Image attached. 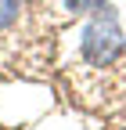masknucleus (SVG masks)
I'll return each instance as SVG.
<instances>
[{
  "instance_id": "2",
  "label": "nucleus",
  "mask_w": 126,
  "mask_h": 130,
  "mask_svg": "<svg viewBox=\"0 0 126 130\" xmlns=\"http://www.w3.org/2000/svg\"><path fill=\"white\" fill-rule=\"evenodd\" d=\"M18 14H22V0H0V29L18 22Z\"/></svg>"
},
{
  "instance_id": "1",
  "label": "nucleus",
  "mask_w": 126,
  "mask_h": 130,
  "mask_svg": "<svg viewBox=\"0 0 126 130\" xmlns=\"http://www.w3.org/2000/svg\"><path fill=\"white\" fill-rule=\"evenodd\" d=\"M122 29L112 4H94V18L79 32V61L83 69H112L122 58Z\"/></svg>"
}]
</instances>
